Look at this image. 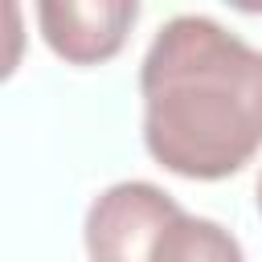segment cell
Listing matches in <instances>:
<instances>
[{
    "mask_svg": "<svg viewBox=\"0 0 262 262\" xmlns=\"http://www.w3.org/2000/svg\"><path fill=\"white\" fill-rule=\"evenodd\" d=\"M143 143L184 180H221L262 147V49L209 16H172L139 70Z\"/></svg>",
    "mask_w": 262,
    "mask_h": 262,
    "instance_id": "1",
    "label": "cell"
},
{
    "mask_svg": "<svg viewBox=\"0 0 262 262\" xmlns=\"http://www.w3.org/2000/svg\"><path fill=\"white\" fill-rule=\"evenodd\" d=\"M180 205L147 184V180H119L94 196L86 209V254L90 262H151V250Z\"/></svg>",
    "mask_w": 262,
    "mask_h": 262,
    "instance_id": "2",
    "label": "cell"
},
{
    "mask_svg": "<svg viewBox=\"0 0 262 262\" xmlns=\"http://www.w3.org/2000/svg\"><path fill=\"white\" fill-rule=\"evenodd\" d=\"M135 16H139L135 0H45L37 4V25H41L45 45L74 66H94V61L115 57Z\"/></svg>",
    "mask_w": 262,
    "mask_h": 262,
    "instance_id": "3",
    "label": "cell"
},
{
    "mask_svg": "<svg viewBox=\"0 0 262 262\" xmlns=\"http://www.w3.org/2000/svg\"><path fill=\"white\" fill-rule=\"evenodd\" d=\"M151 262H246L237 237L209 221V217H192V213H176L168 221V229L160 233Z\"/></svg>",
    "mask_w": 262,
    "mask_h": 262,
    "instance_id": "4",
    "label": "cell"
},
{
    "mask_svg": "<svg viewBox=\"0 0 262 262\" xmlns=\"http://www.w3.org/2000/svg\"><path fill=\"white\" fill-rule=\"evenodd\" d=\"M258 213H262V176H258Z\"/></svg>",
    "mask_w": 262,
    "mask_h": 262,
    "instance_id": "5",
    "label": "cell"
}]
</instances>
